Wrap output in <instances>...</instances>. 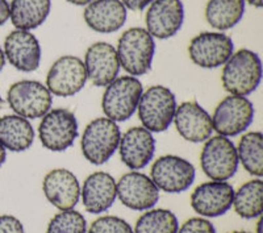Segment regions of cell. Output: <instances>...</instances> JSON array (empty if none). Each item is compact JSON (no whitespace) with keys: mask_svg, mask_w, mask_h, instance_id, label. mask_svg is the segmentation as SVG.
I'll use <instances>...</instances> for the list:
<instances>
[{"mask_svg":"<svg viewBox=\"0 0 263 233\" xmlns=\"http://www.w3.org/2000/svg\"><path fill=\"white\" fill-rule=\"evenodd\" d=\"M262 81V62L255 51L241 49L230 56L222 69L221 82L230 95L248 96Z\"/></svg>","mask_w":263,"mask_h":233,"instance_id":"cell-1","label":"cell"},{"mask_svg":"<svg viewBox=\"0 0 263 233\" xmlns=\"http://www.w3.org/2000/svg\"><path fill=\"white\" fill-rule=\"evenodd\" d=\"M120 67L132 77L145 75L152 69L156 42L145 28H130L120 36L117 42Z\"/></svg>","mask_w":263,"mask_h":233,"instance_id":"cell-2","label":"cell"},{"mask_svg":"<svg viewBox=\"0 0 263 233\" xmlns=\"http://www.w3.org/2000/svg\"><path fill=\"white\" fill-rule=\"evenodd\" d=\"M121 132L117 123L108 117H98L84 128L81 149L90 164L100 166L111 159L119 149Z\"/></svg>","mask_w":263,"mask_h":233,"instance_id":"cell-3","label":"cell"},{"mask_svg":"<svg viewBox=\"0 0 263 233\" xmlns=\"http://www.w3.org/2000/svg\"><path fill=\"white\" fill-rule=\"evenodd\" d=\"M177 99L167 87L157 84L142 93L138 103V117L142 127L153 133H161L173 124Z\"/></svg>","mask_w":263,"mask_h":233,"instance_id":"cell-4","label":"cell"},{"mask_svg":"<svg viewBox=\"0 0 263 233\" xmlns=\"http://www.w3.org/2000/svg\"><path fill=\"white\" fill-rule=\"evenodd\" d=\"M142 93V83L136 77L116 78L105 87L102 99L103 112L115 123L126 121L135 115Z\"/></svg>","mask_w":263,"mask_h":233,"instance_id":"cell-5","label":"cell"},{"mask_svg":"<svg viewBox=\"0 0 263 233\" xmlns=\"http://www.w3.org/2000/svg\"><path fill=\"white\" fill-rule=\"evenodd\" d=\"M7 102L16 115L25 119H41L50 111L53 96L48 87L37 81H18L9 87Z\"/></svg>","mask_w":263,"mask_h":233,"instance_id":"cell-6","label":"cell"},{"mask_svg":"<svg viewBox=\"0 0 263 233\" xmlns=\"http://www.w3.org/2000/svg\"><path fill=\"white\" fill-rule=\"evenodd\" d=\"M39 136L42 147L50 152H65L78 137V120L66 108L50 110L41 117Z\"/></svg>","mask_w":263,"mask_h":233,"instance_id":"cell-7","label":"cell"},{"mask_svg":"<svg viewBox=\"0 0 263 233\" xmlns=\"http://www.w3.org/2000/svg\"><path fill=\"white\" fill-rule=\"evenodd\" d=\"M238 155L233 141L225 136L210 137L204 144L200 154V166L210 180H230L238 170Z\"/></svg>","mask_w":263,"mask_h":233,"instance_id":"cell-8","label":"cell"},{"mask_svg":"<svg viewBox=\"0 0 263 233\" xmlns=\"http://www.w3.org/2000/svg\"><path fill=\"white\" fill-rule=\"evenodd\" d=\"M254 114V105L246 96H227L215 108L212 116L213 131L225 137L241 135L251 126Z\"/></svg>","mask_w":263,"mask_h":233,"instance_id":"cell-9","label":"cell"},{"mask_svg":"<svg viewBox=\"0 0 263 233\" xmlns=\"http://www.w3.org/2000/svg\"><path fill=\"white\" fill-rule=\"evenodd\" d=\"M194 165L179 155H162L153 164L150 178L154 185L168 194L187 191L195 181Z\"/></svg>","mask_w":263,"mask_h":233,"instance_id":"cell-10","label":"cell"},{"mask_svg":"<svg viewBox=\"0 0 263 233\" xmlns=\"http://www.w3.org/2000/svg\"><path fill=\"white\" fill-rule=\"evenodd\" d=\"M233 51V40L221 32L199 33L189 45L191 61L203 69H216L225 65Z\"/></svg>","mask_w":263,"mask_h":233,"instance_id":"cell-11","label":"cell"},{"mask_svg":"<svg viewBox=\"0 0 263 233\" xmlns=\"http://www.w3.org/2000/svg\"><path fill=\"white\" fill-rule=\"evenodd\" d=\"M87 79L83 61L74 56H63L51 65L46 75V87L51 95L69 98L83 90Z\"/></svg>","mask_w":263,"mask_h":233,"instance_id":"cell-12","label":"cell"},{"mask_svg":"<svg viewBox=\"0 0 263 233\" xmlns=\"http://www.w3.org/2000/svg\"><path fill=\"white\" fill-rule=\"evenodd\" d=\"M117 198L126 208L147 211L159 201V188L146 174L130 171L124 174L116 183Z\"/></svg>","mask_w":263,"mask_h":233,"instance_id":"cell-13","label":"cell"},{"mask_svg":"<svg viewBox=\"0 0 263 233\" xmlns=\"http://www.w3.org/2000/svg\"><path fill=\"white\" fill-rule=\"evenodd\" d=\"M233 186L221 181L201 183L191 195V207L197 215L203 218L222 216L233 206Z\"/></svg>","mask_w":263,"mask_h":233,"instance_id":"cell-14","label":"cell"},{"mask_svg":"<svg viewBox=\"0 0 263 233\" xmlns=\"http://www.w3.org/2000/svg\"><path fill=\"white\" fill-rule=\"evenodd\" d=\"M184 21L182 0H154L145 15L146 30L158 40L175 36Z\"/></svg>","mask_w":263,"mask_h":233,"instance_id":"cell-15","label":"cell"},{"mask_svg":"<svg viewBox=\"0 0 263 233\" xmlns=\"http://www.w3.org/2000/svg\"><path fill=\"white\" fill-rule=\"evenodd\" d=\"M120 158L132 170L146 168L156 153V138L144 127H132L121 136L119 144Z\"/></svg>","mask_w":263,"mask_h":233,"instance_id":"cell-16","label":"cell"},{"mask_svg":"<svg viewBox=\"0 0 263 233\" xmlns=\"http://www.w3.org/2000/svg\"><path fill=\"white\" fill-rule=\"evenodd\" d=\"M4 56L18 71L32 73L41 62V46L29 30L16 29L6 37Z\"/></svg>","mask_w":263,"mask_h":233,"instance_id":"cell-17","label":"cell"},{"mask_svg":"<svg viewBox=\"0 0 263 233\" xmlns=\"http://www.w3.org/2000/svg\"><path fill=\"white\" fill-rule=\"evenodd\" d=\"M173 123L178 133L190 142H204L213 133L212 117L194 100L177 105Z\"/></svg>","mask_w":263,"mask_h":233,"instance_id":"cell-18","label":"cell"},{"mask_svg":"<svg viewBox=\"0 0 263 233\" xmlns=\"http://www.w3.org/2000/svg\"><path fill=\"white\" fill-rule=\"evenodd\" d=\"M87 78L96 87H107L120 71L117 51L108 42H95L87 49L84 57Z\"/></svg>","mask_w":263,"mask_h":233,"instance_id":"cell-19","label":"cell"},{"mask_svg":"<svg viewBox=\"0 0 263 233\" xmlns=\"http://www.w3.org/2000/svg\"><path fill=\"white\" fill-rule=\"evenodd\" d=\"M42 191L49 203L60 211L72 209L81 198L78 178L67 169H54L42 181Z\"/></svg>","mask_w":263,"mask_h":233,"instance_id":"cell-20","label":"cell"},{"mask_svg":"<svg viewBox=\"0 0 263 233\" xmlns=\"http://www.w3.org/2000/svg\"><path fill=\"white\" fill-rule=\"evenodd\" d=\"M82 203L87 212H105L111 208L117 198L116 181L111 174L105 171H96L88 175L81 190Z\"/></svg>","mask_w":263,"mask_h":233,"instance_id":"cell-21","label":"cell"},{"mask_svg":"<svg viewBox=\"0 0 263 233\" xmlns=\"http://www.w3.org/2000/svg\"><path fill=\"white\" fill-rule=\"evenodd\" d=\"M128 12L121 0H92L84 8L86 24L98 33H114L126 23Z\"/></svg>","mask_w":263,"mask_h":233,"instance_id":"cell-22","label":"cell"},{"mask_svg":"<svg viewBox=\"0 0 263 233\" xmlns=\"http://www.w3.org/2000/svg\"><path fill=\"white\" fill-rule=\"evenodd\" d=\"M34 129L29 120L18 115L0 117V145L11 152H25L33 145Z\"/></svg>","mask_w":263,"mask_h":233,"instance_id":"cell-23","label":"cell"},{"mask_svg":"<svg viewBox=\"0 0 263 233\" xmlns=\"http://www.w3.org/2000/svg\"><path fill=\"white\" fill-rule=\"evenodd\" d=\"M50 8V0H12L9 17L16 29L32 30L45 23Z\"/></svg>","mask_w":263,"mask_h":233,"instance_id":"cell-24","label":"cell"},{"mask_svg":"<svg viewBox=\"0 0 263 233\" xmlns=\"http://www.w3.org/2000/svg\"><path fill=\"white\" fill-rule=\"evenodd\" d=\"M245 12V0H210L205 7L208 24L218 30L237 25Z\"/></svg>","mask_w":263,"mask_h":233,"instance_id":"cell-25","label":"cell"},{"mask_svg":"<svg viewBox=\"0 0 263 233\" xmlns=\"http://www.w3.org/2000/svg\"><path fill=\"white\" fill-rule=\"evenodd\" d=\"M233 207L242 219H255L263 211V182L260 178L249 181L234 191Z\"/></svg>","mask_w":263,"mask_h":233,"instance_id":"cell-26","label":"cell"},{"mask_svg":"<svg viewBox=\"0 0 263 233\" xmlns=\"http://www.w3.org/2000/svg\"><path fill=\"white\" fill-rule=\"evenodd\" d=\"M237 149L238 162L251 175H263V135L260 132H250L241 137Z\"/></svg>","mask_w":263,"mask_h":233,"instance_id":"cell-27","label":"cell"},{"mask_svg":"<svg viewBox=\"0 0 263 233\" xmlns=\"http://www.w3.org/2000/svg\"><path fill=\"white\" fill-rule=\"evenodd\" d=\"M179 223L170 209H147L138 218L133 233H177Z\"/></svg>","mask_w":263,"mask_h":233,"instance_id":"cell-28","label":"cell"},{"mask_svg":"<svg viewBox=\"0 0 263 233\" xmlns=\"http://www.w3.org/2000/svg\"><path fill=\"white\" fill-rule=\"evenodd\" d=\"M46 233H87V221L78 211L66 209L53 216Z\"/></svg>","mask_w":263,"mask_h":233,"instance_id":"cell-29","label":"cell"},{"mask_svg":"<svg viewBox=\"0 0 263 233\" xmlns=\"http://www.w3.org/2000/svg\"><path fill=\"white\" fill-rule=\"evenodd\" d=\"M88 233H133L130 224L117 216H103L91 224Z\"/></svg>","mask_w":263,"mask_h":233,"instance_id":"cell-30","label":"cell"},{"mask_svg":"<svg viewBox=\"0 0 263 233\" xmlns=\"http://www.w3.org/2000/svg\"><path fill=\"white\" fill-rule=\"evenodd\" d=\"M177 233H216L215 227L210 220L204 218H191L184 221Z\"/></svg>","mask_w":263,"mask_h":233,"instance_id":"cell-31","label":"cell"},{"mask_svg":"<svg viewBox=\"0 0 263 233\" xmlns=\"http://www.w3.org/2000/svg\"><path fill=\"white\" fill-rule=\"evenodd\" d=\"M0 233H25L23 223L11 215L0 216Z\"/></svg>","mask_w":263,"mask_h":233,"instance_id":"cell-32","label":"cell"},{"mask_svg":"<svg viewBox=\"0 0 263 233\" xmlns=\"http://www.w3.org/2000/svg\"><path fill=\"white\" fill-rule=\"evenodd\" d=\"M153 2L154 0H121V3L125 6V8L130 9V11H142Z\"/></svg>","mask_w":263,"mask_h":233,"instance_id":"cell-33","label":"cell"},{"mask_svg":"<svg viewBox=\"0 0 263 233\" xmlns=\"http://www.w3.org/2000/svg\"><path fill=\"white\" fill-rule=\"evenodd\" d=\"M9 19V4L7 0H0V25L6 24Z\"/></svg>","mask_w":263,"mask_h":233,"instance_id":"cell-34","label":"cell"},{"mask_svg":"<svg viewBox=\"0 0 263 233\" xmlns=\"http://www.w3.org/2000/svg\"><path fill=\"white\" fill-rule=\"evenodd\" d=\"M66 2H69L74 6H86V4H90L92 0H66Z\"/></svg>","mask_w":263,"mask_h":233,"instance_id":"cell-35","label":"cell"},{"mask_svg":"<svg viewBox=\"0 0 263 233\" xmlns=\"http://www.w3.org/2000/svg\"><path fill=\"white\" fill-rule=\"evenodd\" d=\"M6 159H7V152L6 149L0 145V166L6 162Z\"/></svg>","mask_w":263,"mask_h":233,"instance_id":"cell-36","label":"cell"},{"mask_svg":"<svg viewBox=\"0 0 263 233\" xmlns=\"http://www.w3.org/2000/svg\"><path fill=\"white\" fill-rule=\"evenodd\" d=\"M245 2H248L251 6L257 7V8H262L263 6V0H245Z\"/></svg>","mask_w":263,"mask_h":233,"instance_id":"cell-37","label":"cell"},{"mask_svg":"<svg viewBox=\"0 0 263 233\" xmlns=\"http://www.w3.org/2000/svg\"><path fill=\"white\" fill-rule=\"evenodd\" d=\"M4 65H6V56H4L3 49L0 48V71L3 70Z\"/></svg>","mask_w":263,"mask_h":233,"instance_id":"cell-38","label":"cell"},{"mask_svg":"<svg viewBox=\"0 0 263 233\" xmlns=\"http://www.w3.org/2000/svg\"><path fill=\"white\" fill-rule=\"evenodd\" d=\"M262 223H263V219L259 216V220L257 223V233H262Z\"/></svg>","mask_w":263,"mask_h":233,"instance_id":"cell-39","label":"cell"},{"mask_svg":"<svg viewBox=\"0 0 263 233\" xmlns=\"http://www.w3.org/2000/svg\"><path fill=\"white\" fill-rule=\"evenodd\" d=\"M3 104H4L3 98H2V96H0V110H2V108H3Z\"/></svg>","mask_w":263,"mask_h":233,"instance_id":"cell-40","label":"cell"},{"mask_svg":"<svg viewBox=\"0 0 263 233\" xmlns=\"http://www.w3.org/2000/svg\"><path fill=\"white\" fill-rule=\"evenodd\" d=\"M229 233H249V232H245V230H234V232H229Z\"/></svg>","mask_w":263,"mask_h":233,"instance_id":"cell-41","label":"cell"}]
</instances>
